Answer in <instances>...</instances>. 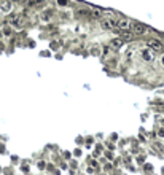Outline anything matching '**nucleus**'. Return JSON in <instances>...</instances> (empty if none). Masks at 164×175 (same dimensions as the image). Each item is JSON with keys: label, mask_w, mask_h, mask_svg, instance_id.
Wrapping results in <instances>:
<instances>
[{"label": "nucleus", "mask_w": 164, "mask_h": 175, "mask_svg": "<svg viewBox=\"0 0 164 175\" xmlns=\"http://www.w3.org/2000/svg\"><path fill=\"white\" fill-rule=\"evenodd\" d=\"M8 24H11L13 27H22L26 24V18L22 14H13V16L8 18Z\"/></svg>", "instance_id": "1"}, {"label": "nucleus", "mask_w": 164, "mask_h": 175, "mask_svg": "<svg viewBox=\"0 0 164 175\" xmlns=\"http://www.w3.org/2000/svg\"><path fill=\"white\" fill-rule=\"evenodd\" d=\"M147 46H148L150 49H153L155 53L163 51V43H161L159 40H156V38H150V40L147 41Z\"/></svg>", "instance_id": "2"}, {"label": "nucleus", "mask_w": 164, "mask_h": 175, "mask_svg": "<svg viewBox=\"0 0 164 175\" xmlns=\"http://www.w3.org/2000/svg\"><path fill=\"white\" fill-rule=\"evenodd\" d=\"M153 49H150L147 46V48H144V49H140V57L144 59V61H147V62H151L155 59V54H153Z\"/></svg>", "instance_id": "3"}, {"label": "nucleus", "mask_w": 164, "mask_h": 175, "mask_svg": "<svg viewBox=\"0 0 164 175\" xmlns=\"http://www.w3.org/2000/svg\"><path fill=\"white\" fill-rule=\"evenodd\" d=\"M100 27H102L104 30H110V29H113V27H118V22L110 19V18H107V19H104L102 22H100Z\"/></svg>", "instance_id": "4"}, {"label": "nucleus", "mask_w": 164, "mask_h": 175, "mask_svg": "<svg viewBox=\"0 0 164 175\" xmlns=\"http://www.w3.org/2000/svg\"><path fill=\"white\" fill-rule=\"evenodd\" d=\"M11 10H13V2H11V0H3V2H0V11H2L3 14H8Z\"/></svg>", "instance_id": "5"}, {"label": "nucleus", "mask_w": 164, "mask_h": 175, "mask_svg": "<svg viewBox=\"0 0 164 175\" xmlns=\"http://www.w3.org/2000/svg\"><path fill=\"white\" fill-rule=\"evenodd\" d=\"M132 26L134 24L131 22V19H127V18H121V19H118V27H120L121 30H129Z\"/></svg>", "instance_id": "6"}, {"label": "nucleus", "mask_w": 164, "mask_h": 175, "mask_svg": "<svg viewBox=\"0 0 164 175\" xmlns=\"http://www.w3.org/2000/svg\"><path fill=\"white\" fill-rule=\"evenodd\" d=\"M132 30H134V34L136 35H144V34H147V26H144V24H140V22H136L134 24V27H132Z\"/></svg>", "instance_id": "7"}, {"label": "nucleus", "mask_w": 164, "mask_h": 175, "mask_svg": "<svg viewBox=\"0 0 164 175\" xmlns=\"http://www.w3.org/2000/svg\"><path fill=\"white\" fill-rule=\"evenodd\" d=\"M51 19H53V11L51 10L41 11V14H40V21H41V22H49Z\"/></svg>", "instance_id": "8"}, {"label": "nucleus", "mask_w": 164, "mask_h": 175, "mask_svg": "<svg viewBox=\"0 0 164 175\" xmlns=\"http://www.w3.org/2000/svg\"><path fill=\"white\" fill-rule=\"evenodd\" d=\"M123 41L124 40H121V38H115V40H112V43H110V46H112L113 49H118L121 45H123Z\"/></svg>", "instance_id": "9"}, {"label": "nucleus", "mask_w": 164, "mask_h": 175, "mask_svg": "<svg viewBox=\"0 0 164 175\" xmlns=\"http://www.w3.org/2000/svg\"><path fill=\"white\" fill-rule=\"evenodd\" d=\"M91 18H94V19H99V18H102V13H100L99 10H92V11H91Z\"/></svg>", "instance_id": "10"}, {"label": "nucleus", "mask_w": 164, "mask_h": 175, "mask_svg": "<svg viewBox=\"0 0 164 175\" xmlns=\"http://www.w3.org/2000/svg\"><path fill=\"white\" fill-rule=\"evenodd\" d=\"M121 37L124 38V41H131V40H132V35H131L127 30H123V35H121Z\"/></svg>", "instance_id": "11"}, {"label": "nucleus", "mask_w": 164, "mask_h": 175, "mask_svg": "<svg viewBox=\"0 0 164 175\" xmlns=\"http://www.w3.org/2000/svg\"><path fill=\"white\" fill-rule=\"evenodd\" d=\"M91 54H92V56H99V54H100V48H99V46H94V48H91Z\"/></svg>", "instance_id": "12"}, {"label": "nucleus", "mask_w": 164, "mask_h": 175, "mask_svg": "<svg viewBox=\"0 0 164 175\" xmlns=\"http://www.w3.org/2000/svg\"><path fill=\"white\" fill-rule=\"evenodd\" d=\"M58 2H59V5H62V7L68 3V0H58Z\"/></svg>", "instance_id": "13"}, {"label": "nucleus", "mask_w": 164, "mask_h": 175, "mask_svg": "<svg viewBox=\"0 0 164 175\" xmlns=\"http://www.w3.org/2000/svg\"><path fill=\"white\" fill-rule=\"evenodd\" d=\"M3 34H5V35H11V30H10L8 27H5V29H3Z\"/></svg>", "instance_id": "14"}, {"label": "nucleus", "mask_w": 164, "mask_h": 175, "mask_svg": "<svg viewBox=\"0 0 164 175\" xmlns=\"http://www.w3.org/2000/svg\"><path fill=\"white\" fill-rule=\"evenodd\" d=\"M38 167H40V169H45V162L40 161V162H38Z\"/></svg>", "instance_id": "15"}, {"label": "nucleus", "mask_w": 164, "mask_h": 175, "mask_svg": "<svg viewBox=\"0 0 164 175\" xmlns=\"http://www.w3.org/2000/svg\"><path fill=\"white\" fill-rule=\"evenodd\" d=\"M34 3L38 5V3H43V0H34Z\"/></svg>", "instance_id": "16"}, {"label": "nucleus", "mask_w": 164, "mask_h": 175, "mask_svg": "<svg viewBox=\"0 0 164 175\" xmlns=\"http://www.w3.org/2000/svg\"><path fill=\"white\" fill-rule=\"evenodd\" d=\"M161 64H163V67H164V56H163V59H161Z\"/></svg>", "instance_id": "17"}, {"label": "nucleus", "mask_w": 164, "mask_h": 175, "mask_svg": "<svg viewBox=\"0 0 164 175\" xmlns=\"http://www.w3.org/2000/svg\"><path fill=\"white\" fill-rule=\"evenodd\" d=\"M11 2H18V0H11Z\"/></svg>", "instance_id": "18"}]
</instances>
